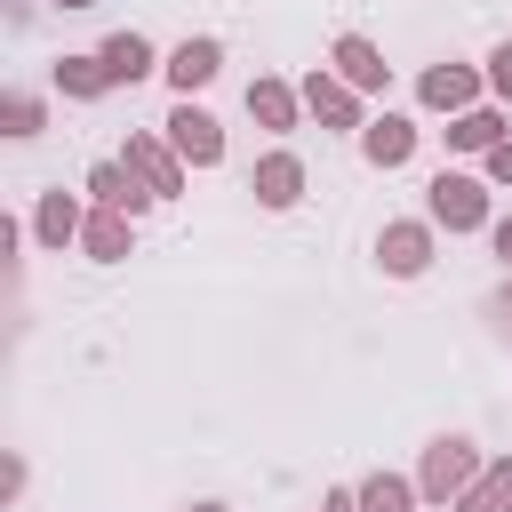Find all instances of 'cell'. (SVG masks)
I'll list each match as a JSON object with an SVG mask.
<instances>
[{"label": "cell", "instance_id": "6", "mask_svg": "<svg viewBox=\"0 0 512 512\" xmlns=\"http://www.w3.org/2000/svg\"><path fill=\"white\" fill-rule=\"evenodd\" d=\"M88 192H96L104 208H120V216H136V208H152V200H160L128 160H96V168H88Z\"/></svg>", "mask_w": 512, "mask_h": 512}, {"label": "cell", "instance_id": "13", "mask_svg": "<svg viewBox=\"0 0 512 512\" xmlns=\"http://www.w3.org/2000/svg\"><path fill=\"white\" fill-rule=\"evenodd\" d=\"M96 56H104V72H112V88H136V80L152 72V40H144V32H112V40L96 48Z\"/></svg>", "mask_w": 512, "mask_h": 512}, {"label": "cell", "instance_id": "25", "mask_svg": "<svg viewBox=\"0 0 512 512\" xmlns=\"http://www.w3.org/2000/svg\"><path fill=\"white\" fill-rule=\"evenodd\" d=\"M488 312H496V320H504V336H512V280H504V288L488 296Z\"/></svg>", "mask_w": 512, "mask_h": 512}, {"label": "cell", "instance_id": "28", "mask_svg": "<svg viewBox=\"0 0 512 512\" xmlns=\"http://www.w3.org/2000/svg\"><path fill=\"white\" fill-rule=\"evenodd\" d=\"M192 512H224V504H192Z\"/></svg>", "mask_w": 512, "mask_h": 512}, {"label": "cell", "instance_id": "3", "mask_svg": "<svg viewBox=\"0 0 512 512\" xmlns=\"http://www.w3.org/2000/svg\"><path fill=\"white\" fill-rule=\"evenodd\" d=\"M168 144H176V160H184V168H216V160H224V128H216L192 96L168 112Z\"/></svg>", "mask_w": 512, "mask_h": 512}, {"label": "cell", "instance_id": "15", "mask_svg": "<svg viewBox=\"0 0 512 512\" xmlns=\"http://www.w3.org/2000/svg\"><path fill=\"white\" fill-rule=\"evenodd\" d=\"M296 104H304V96H296L288 80H248V120H256V128H296Z\"/></svg>", "mask_w": 512, "mask_h": 512}, {"label": "cell", "instance_id": "27", "mask_svg": "<svg viewBox=\"0 0 512 512\" xmlns=\"http://www.w3.org/2000/svg\"><path fill=\"white\" fill-rule=\"evenodd\" d=\"M56 8H96V0H56Z\"/></svg>", "mask_w": 512, "mask_h": 512}, {"label": "cell", "instance_id": "2", "mask_svg": "<svg viewBox=\"0 0 512 512\" xmlns=\"http://www.w3.org/2000/svg\"><path fill=\"white\" fill-rule=\"evenodd\" d=\"M432 224H448V232H480V224H488V184L440 168V176H432Z\"/></svg>", "mask_w": 512, "mask_h": 512}, {"label": "cell", "instance_id": "18", "mask_svg": "<svg viewBox=\"0 0 512 512\" xmlns=\"http://www.w3.org/2000/svg\"><path fill=\"white\" fill-rule=\"evenodd\" d=\"M360 512H416V480H400V472H368V480H360Z\"/></svg>", "mask_w": 512, "mask_h": 512}, {"label": "cell", "instance_id": "23", "mask_svg": "<svg viewBox=\"0 0 512 512\" xmlns=\"http://www.w3.org/2000/svg\"><path fill=\"white\" fill-rule=\"evenodd\" d=\"M488 184H512V136H504V144L488 152Z\"/></svg>", "mask_w": 512, "mask_h": 512}, {"label": "cell", "instance_id": "21", "mask_svg": "<svg viewBox=\"0 0 512 512\" xmlns=\"http://www.w3.org/2000/svg\"><path fill=\"white\" fill-rule=\"evenodd\" d=\"M0 128H8V136H40V128H48V104H40V96H24V88H16V96H8V104H0Z\"/></svg>", "mask_w": 512, "mask_h": 512}, {"label": "cell", "instance_id": "1", "mask_svg": "<svg viewBox=\"0 0 512 512\" xmlns=\"http://www.w3.org/2000/svg\"><path fill=\"white\" fill-rule=\"evenodd\" d=\"M480 472H488V464H480V448H472L464 432H440V440L424 448V472H416V496H432V504H464Z\"/></svg>", "mask_w": 512, "mask_h": 512}, {"label": "cell", "instance_id": "10", "mask_svg": "<svg viewBox=\"0 0 512 512\" xmlns=\"http://www.w3.org/2000/svg\"><path fill=\"white\" fill-rule=\"evenodd\" d=\"M336 80H344V88H384V80H392V64L376 56V40L344 32V40H336Z\"/></svg>", "mask_w": 512, "mask_h": 512}, {"label": "cell", "instance_id": "12", "mask_svg": "<svg viewBox=\"0 0 512 512\" xmlns=\"http://www.w3.org/2000/svg\"><path fill=\"white\" fill-rule=\"evenodd\" d=\"M80 224H88V216H80V200H72V192H40V208H32V240H40V248L80 240Z\"/></svg>", "mask_w": 512, "mask_h": 512}, {"label": "cell", "instance_id": "4", "mask_svg": "<svg viewBox=\"0 0 512 512\" xmlns=\"http://www.w3.org/2000/svg\"><path fill=\"white\" fill-rule=\"evenodd\" d=\"M376 264H384L392 280H416V272L432 264V224H384V232H376Z\"/></svg>", "mask_w": 512, "mask_h": 512}, {"label": "cell", "instance_id": "14", "mask_svg": "<svg viewBox=\"0 0 512 512\" xmlns=\"http://www.w3.org/2000/svg\"><path fill=\"white\" fill-rule=\"evenodd\" d=\"M472 88H480V80H472L464 64H432V72L416 80V96H424L432 112H472Z\"/></svg>", "mask_w": 512, "mask_h": 512}, {"label": "cell", "instance_id": "20", "mask_svg": "<svg viewBox=\"0 0 512 512\" xmlns=\"http://www.w3.org/2000/svg\"><path fill=\"white\" fill-rule=\"evenodd\" d=\"M456 512H512V464H488V472L472 480V496H464Z\"/></svg>", "mask_w": 512, "mask_h": 512}, {"label": "cell", "instance_id": "22", "mask_svg": "<svg viewBox=\"0 0 512 512\" xmlns=\"http://www.w3.org/2000/svg\"><path fill=\"white\" fill-rule=\"evenodd\" d=\"M488 88L512 96V40H496V56H488Z\"/></svg>", "mask_w": 512, "mask_h": 512}, {"label": "cell", "instance_id": "9", "mask_svg": "<svg viewBox=\"0 0 512 512\" xmlns=\"http://www.w3.org/2000/svg\"><path fill=\"white\" fill-rule=\"evenodd\" d=\"M160 72L176 80V96H192V88H208V80L224 72V48H216V40H184V48H176Z\"/></svg>", "mask_w": 512, "mask_h": 512}, {"label": "cell", "instance_id": "24", "mask_svg": "<svg viewBox=\"0 0 512 512\" xmlns=\"http://www.w3.org/2000/svg\"><path fill=\"white\" fill-rule=\"evenodd\" d=\"M320 512H360V488H328V496H320Z\"/></svg>", "mask_w": 512, "mask_h": 512}, {"label": "cell", "instance_id": "19", "mask_svg": "<svg viewBox=\"0 0 512 512\" xmlns=\"http://www.w3.org/2000/svg\"><path fill=\"white\" fill-rule=\"evenodd\" d=\"M56 88L88 104V96H104V88H112V72H104V56H64V64H56Z\"/></svg>", "mask_w": 512, "mask_h": 512}, {"label": "cell", "instance_id": "11", "mask_svg": "<svg viewBox=\"0 0 512 512\" xmlns=\"http://www.w3.org/2000/svg\"><path fill=\"white\" fill-rule=\"evenodd\" d=\"M360 152H368V168H400V160L416 152V128H408L400 112H384V120L360 128Z\"/></svg>", "mask_w": 512, "mask_h": 512}, {"label": "cell", "instance_id": "17", "mask_svg": "<svg viewBox=\"0 0 512 512\" xmlns=\"http://www.w3.org/2000/svg\"><path fill=\"white\" fill-rule=\"evenodd\" d=\"M448 144H456V152H496V144H504V120H496L488 104H472V112L448 120Z\"/></svg>", "mask_w": 512, "mask_h": 512}, {"label": "cell", "instance_id": "26", "mask_svg": "<svg viewBox=\"0 0 512 512\" xmlns=\"http://www.w3.org/2000/svg\"><path fill=\"white\" fill-rule=\"evenodd\" d=\"M496 256H504V264H512V216H504V224H496Z\"/></svg>", "mask_w": 512, "mask_h": 512}, {"label": "cell", "instance_id": "8", "mask_svg": "<svg viewBox=\"0 0 512 512\" xmlns=\"http://www.w3.org/2000/svg\"><path fill=\"white\" fill-rule=\"evenodd\" d=\"M128 168L168 200V192H184V160H176V144H160V136H128Z\"/></svg>", "mask_w": 512, "mask_h": 512}, {"label": "cell", "instance_id": "5", "mask_svg": "<svg viewBox=\"0 0 512 512\" xmlns=\"http://www.w3.org/2000/svg\"><path fill=\"white\" fill-rule=\"evenodd\" d=\"M296 96H304V112H312V120H328V128H368V120H360V88H344L336 72H312Z\"/></svg>", "mask_w": 512, "mask_h": 512}, {"label": "cell", "instance_id": "16", "mask_svg": "<svg viewBox=\"0 0 512 512\" xmlns=\"http://www.w3.org/2000/svg\"><path fill=\"white\" fill-rule=\"evenodd\" d=\"M80 248H88L96 264H120V256H128V216H120V208H96V216L80 224Z\"/></svg>", "mask_w": 512, "mask_h": 512}, {"label": "cell", "instance_id": "7", "mask_svg": "<svg viewBox=\"0 0 512 512\" xmlns=\"http://www.w3.org/2000/svg\"><path fill=\"white\" fill-rule=\"evenodd\" d=\"M248 192H256L264 208H296V200H304V160H296V152H264L256 176H248Z\"/></svg>", "mask_w": 512, "mask_h": 512}]
</instances>
